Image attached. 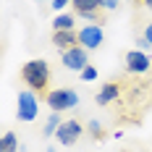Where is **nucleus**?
Masks as SVG:
<instances>
[{
  "instance_id": "12",
  "label": "nucleus",
  "mask_w": 152,
  "mask_h": 152,
  "mask_svg": "<svg viewBox=\"0 0 152 152\" xmlns=\"http://www.w3.org/2000/svg\"><path fill=\"white\" fill-rule=\"evenodd\" d=\"M18 150V137L13 131H3L0 137V152H16Z\"/></svg>"
},
{
  "instance_id": "16",
  "label": "nucleus",
  "mask_w": 152,
  "mask_h": 152,
  "mask_svg": "<svg viewBox=\"0 0 152 152\" xmlns=\"http://www.w3.org/2000/svg\"><path fill=\"white\" fill-rule=\"evenodd\" d=\"M68 3H71V0H53V3H50V8H53V11H58V13H61L63 8H66V5H68Z\"/></svg>"
},
{
  "instance_id": "13",
  "label": "nucleus",
  "mask_w": 152,
  "mask_h": 152,
  "mask_svg": "<svg viewBox=\"0 0 152 152\" xmlns=\"http://www.w3.org/2000/svg\"><path fill=\"white\" fill-rule=\"evenodd\" d=\"M61 113H53V115H50V118H47V123H45V131H42V134H45L47 139L50 137H55V134H58V129H61Z\"/></svg>"
},
{
  "instance_id": "17",
  "label": "nucleus",
  "mask_w": 152,
  "mask_h": 152,
  "mask_svg": "<svg viewBox=\"0 0 152 152\" xmlns=\"http://www.w3.org/2000/svg\"><path fill=\"white\" fill-rule=\"evenodd\" d=\"M121 0H102V11H115Z\"/></svg>"
},
{
  "instance_id": "15",
  "label": "nucleus",
  "mask_w": 152,
  "mask_h": 152,
  "mask_svg": "<svg viewBox=\"0 0 152 152\" xmlns=\"http://www.w3.org/2000/svg\"><path fill=\"white\" fill-rule=\"evenodd\" d=\"M94 79H97V68L94 66H87L81 71V81H94Z\"/></svg>"
},
{
  "instance_id": "8",
  "label": "nucleus",
  "mask_w": 152,
  "mask_h": 152,
  "mask_svg": "<svg viewBox=\"0 0 152 152\" xmlns=\"http://www.w3.org/2000/svg\"><path fill=\"white\" fill-rule=\"evenodd\" d=\"M121 81H107V84H102V89L94 94V102L97 105H110L113 100H118L121 97Z\"/></svg>"
},
{
  "instance_id": "14",
  "label": "nucleus",
  "mask_w": 152,
  "mask_h": 152,
  "mask_svg": "<svg viewBox=\"0 0 152 152\" xmlns=\"http://www.w3.org/2000/svg\"><path fill=\"white\" fill-rule=\"evenodd\" d=\"M87 131H89V137L94 139V142H102V139H105V131H102V123L100 121H89L87 123Z\"/></svg>"
},
{
  "instance_id": "2",
  "label": "nucleus",
  "mask_w": 152,
  "mask_h": 152,
  "mask_svg": "<svg viewBox=\"0 0 152 152\" xmlns=\"http://www.w3.org/2000/svg\"><path fill=\"white\" fill-rule=\"evenodd\" d=\"M47 107L53 113H61V110H74L79 105V94L76 89H68V87H61V89H50L45 97Z\"/></svg>"
},
{
  "instance_id": "19",
  "label": "nucleus",
  "mask_w": 152,
  "mask_h": 152,
  "mask_svg": "<svg viewBox=\"0 0 152 152\" xmlns=\"http://www.w3.org/2000/svg\"><path fill=\"white\" fill-rule=\"evenodd\" d=\"M144 3V8H152V0H142Z\"/></svg>"
},
{
  "instance_id": "11",
  "label": "nucleus",
  "mask_w": 152,
  "mask_h": 152,
  "mask_svg": "<svg viewBox=\"0 0 152 152\" xmlns=\"http://www.w3.org/2000/svg\"><path fill=\"white\" fill-rule=\"evenodd\" d=\"M76 13H87V11H102V0H71Z\"/></svg>"
},
{
  "instance_id": "1",
  "label": "nucleus",
  "mask_w": 152,
  "mask_h": 152,
  "mask_svg": "<svg viewBox=\"0 0 152 152\" xmlns=\"http://www.w3.org/2000/svg\"><path fill=\"white\" fill-rule=\"evenodd\" d=\"M21 81H24L31 92H37L39 100H45L47 92H50L47 89V84H50V66H47V61H42V58L26 61L21 66Z\"/></svg>"
},
{
  "instance_id": "9",
  "label": "nucleus",
  "mask_w": 152,
  "mask_h": 152,
  "mask_svg": "<svg viewBox=\"0 0 152 152\" xmlns=\"http://www.w3.org/2000/svg\"><path fill=\"white\" fill-rule=\"evenodd\" d=\"M53 45L58 47L61 53L71 50V47L79 45V31L71 29V31H53Z\"/></svg>"
},
{
  "instance_id": "3",
  "label": "nucleus",
  "mask_w": 152,
  "mask_h": 152,
  "mask_svg": "<svg viewBox=\"0 0 152 152\" xmlns=\"http://www.w3.org/2000/svg\"><path fill=\"white\" fill-rule=\"evenodd\" d=\"M37 113H39V100L34 97V92H31V89L18 92V102H16V118L29 123V121H34V118H37Z\"/></svg>"
},
{
  "instance_id": "4",
  "label": "nucleus",
  "mask_w": 152,
  "mask_h": 152,
  "mask_svg": "<svg viewBox=\"0 0 152 152\" xmlns=\"http://www.w3.org/2000/svg\"><path fill=\"white\" fill-rule=\"evenodd\" d=\"M105 42V34H102V24H87V26H81L79 29V45L84 47V50H97V47H102Z\"/></svg>"
},
{
  "instance_id": "7",
  "label": "nucleus",
  "mask_w": 152,
  "mask_h": 152,
  "mask_svg": "<svg viewBox=\"0 0 152 152\" xmlns=\"http://www.w3.org/2000/svg\"><path fill=\"white\" fill-rule=\"evenodd\" d=\"M150 66H152V61L144 50H129L126 53V68H129V74H147Z\"/></svg>"
},
{
  "instance_id": "6",
  "label": "nucleus",
  "mask_w": 152,
  "mask_h": 152,
  "mask_svg": "<svg viewBox=\"0 0 152 152\" xmlns=\"http://www.w3.org/2000/svg\"><path fill=\"white\" fill-rule=\"evenodd\" d=\"M81 134H84L81 123H79V121H74V118H68V121H63V123H61V129H58L55 139L61 142L63 147H71V144H76V142L81 139Z\"/></svg>"
},
{
  "instance_id": "20",
  "label": "nucleus",
  "mask_w": 152,
  "mask_h": 152,
  "mask_svg": "<svg viewBox=\"0 0 152 152\" xmlns=\"http://www.w3.org/2000/svg\"><path fill=\"white\" fill-rule=\"evenodd\" d=\"M47 152H55V147H47Z\"/></svg>"
},
{
  "instance_id": "18",
  "label": "nucleus",
  "mask_w": 152,
  "mask_h": 152,
  "mask_svg": "<svg viewBox=\"0 0 152 152\" xmlns=\"http://www.w3.org/2000/svg\"><path fill=\"white\" fill-rule=\"evenodd\" d=\"M144 39H147V42L152 45V21L147 24V26H144Z\"/></svg>"
},
{
  "instance_id": "5",
  "label": "nucleus",
  "mask_w": 152,
  "mask_h": 152,
  "mask_svg": "<svg viewBox=\"0 0 152 152\" xmlns=\"http://www.w3.org/2000/svg\"><path fill=\"white\" fill-rule=\"evenodd\" d=\"M61 61L63 66L68 68V71H84L87 66H89V50H84L81 45L71 47V50H66V53H61Z\"/></svg>"
},
{
  "instance_id": "10",
  "label": "nucleus",
  "mask_w": 152,
  "mask_h": 152,
  "mask_svg": "<svg viewBox=\"0 0 152 152\" xmlns=\"http://www.w3.org/2000/svg\"><path fill=\"white\" fill-rule=\"evenodd\" d=\"M76 26V16L74 13H58L53 18V31H71Z\"/></svg>"
}]
</instances>
